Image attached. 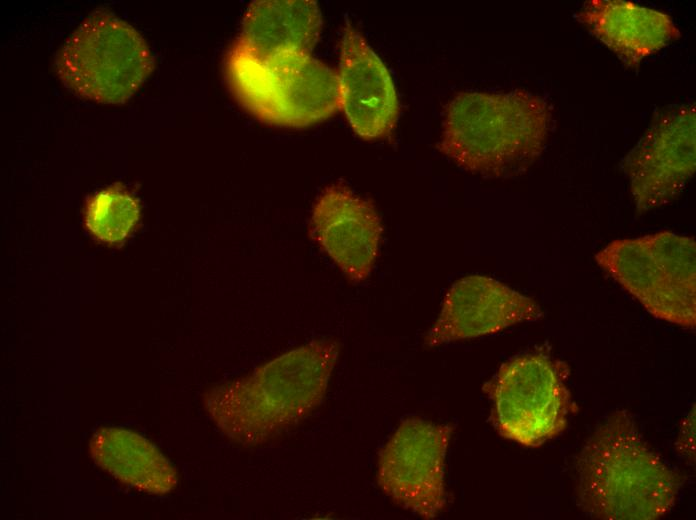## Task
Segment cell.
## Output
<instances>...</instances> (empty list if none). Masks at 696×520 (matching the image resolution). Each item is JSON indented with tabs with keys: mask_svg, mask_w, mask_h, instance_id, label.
I'll return each instance as SVG.
<instances>
[{
	"mask_svg": "<svg viewBox=\"0 0 696 520\" xmlns=\"http://www.w3.org/2000/svg\"><path fill=\"white\" fill-rule=\"evenodd\" d=\"M340 344L320 339L290 350L252 372L212 388L205 406L236 443L255 446L278 436L323 400Z\"/></svg>",
	"mask_w": 696,
	"mask_h": 520,
	"instance_id": "1",
	"label": "cell"
},
{
	"mask_svg": "<svg viewBox=\"0 0 696 520\" xmlns=\"http://www.w3.org/2000/svg\"><path fill=\"white\" fill-rule=\"evenodd\" d=\"M575 468L578 505L595 519H658L673 508L683 483L644 443L625 411L597 427Z\"/></svg>",
	"mask_w": 696,
	"mask_h": 520,
	"instance_id": "2",
	"label": "cell"
},
{
	"mask_svg": "<svg viewBox=\"0 0 696 520\" xmlns=\"http://www.w3.org/2000/svg\"><path fill=\"white\" fill-rule=\"evenodd\" d=\"M550 125L547 101L527 91L461 92L446 107L437 148L466 171L515 176L540 157Z\"/></svg>",
	"mask_w": 696,
	"mask_h": 520,
	"instance_id": "3",
	"label": "cell"
},
{
	"mask_svg": "<svg viewBox=\"0 0 696 520\" xmlns=\"http://www.w3.org/2000/svg\"><path fill=\"white\" fill-rule=\"evenodd\" d=\"M225 75L239 104L269 124L306 127L341 109L338 72L308 52L257 59L229 49Z\"/></svg>",
	"mask_w": 696,
	"mask_h": 520,
	"instance_id": "4",
	"label": "cell"
},
{
	"mask_svg": "<svg viewBox=\"0 0 696 520\" xmlns=\"http://www.w3.org/2000/svg\"><path fill=\"white\" fill-rule=\"evenodd\" d=\"M696 243L670 231L617 239L595 259L652 315L686 328L696 325Z\"/></svg>",
	"mask_w": 696,
	"mask_h": 520,
	"instance_id": "5",
	"label": "cell"
},
{
	"mask_svg": "<svg viewBox=\"0 0 696 520\" xmlns=\"http://www.w3.org/2000/svg\"><path fill=\"white\" fill-rule=\"evenodd\" d=\"M154 67L132 26L104 11L89 15L59 51L55 68L75 94L100 103L127 101Z\"/></svg>",
	"mask_w": 696,
	"mask_h": 520,
	"instance_id": "6",
	"label": "cell"
},
{
	"mask_svg": "<svg viewBox=\"0 0 696 520\" xmlns=\"http://www.w3.org/2000/svg\"><path fill=\"white\" fill-rule=\"evenodd\" d=\"M560 367L546 356L525 355L504 363L484 385L503 437L538 446L564 429L571 402Z\"/></svg>",
	"mask_w": 696,
	"mask_h": 520,
	"instance_id": "7",
	"label": "cell"
},
{
	"mask_svg": "<svg viewBox=\"0 0 696 520\" xmlns=\"http://www.w3.org/2000/svg\"><path fill=\"white\" fill-rule=\"evenodd\" d=\"M452 426L404 420L378 459L377 482L401 507L434 519L445 506L444 468Z\"/></svg>",
	"mask_w": 696,
	"mask_h": 520,
	"instance_id": "8",
	"label": "cell"
},
{
	"mask_svg": "<svg viewBox=\"0 0 696 520\" xmlns=\"http://www.w3.org/2000/svg\"><path fill=\"white\" fill-rule=\"evenodd\" d=\"M623 165L638 212L676 199L695 173V105H680L658 116Z\"/></svg>",
	"mask_w": 696,
	"mask_h": 520,
	"instance_id": "9",
	"label": "cell"
},
{
	"mask_svg": "<svg viewBox=\"0 0 696 520\" xmlns=\"http://www.w3.org/2000/svg\"><path fill=\"white\" fill-rule=\"evenodd\" d=\"M310 236L352 282L369 277L379 255L382 225L373 203L334 183L315 201Z\"/></svg>",
	"mask_w": 696,
	"mask_h": 520,
	"instance_id": "10",
	"label": "cell"
},
{
	"mask_svg": "<svg viewBox=\"0 0 696 520\" xmlns=\"http://www.w3.org/2000/svg\"><path fill=\"white\" fill-rule=\"evenodd\" d=\"M541 315L530 297L505 284L480 275L455 282L444 297L438 319L429 329L424 344L445 343L497 333Z\"/></svg>",
	"mask_w": 696,
	"mask_h": 520,
	"instance_id": "11",
	"label": "cell"
},
{
	"mask_svg": "<svg viewBox=\"0 0 696 520\" xmlns=\"http://www.w3.org/2000/svg\"><path fill=\"white\" fill-rule=\"evenodd\" d=\"M341 109L354 132L365 140L388 136L399 115L391 75L362 34L343 29L338 71Z\"/></svg>",
	"mask_w": 696,
	"mask_h": 520,
	"instance_id": "12",
	"label": "cell"
},
{
	"mask_svg": "<svg viewBox=\"0 0 696 520\" xmlns=\"http://www.w3.org/2000/svg\"><path fill=\"white\" fill-rule=\"evenodd\" d=\"M577 17L627 66L635 67L680 32L661 11L623 0H590Z\"/></svg>",
	"mask_w": 696,
	"mask_h": 520,
	"instance_id": "13",
	"label": "cell"
},
{
	"mask_svg": "<svg viewBox=\"0 0 696 520\" xmlns=\"http://www.w3.org/2000/svg\"><path fill=\"white\" fill-rule=\"evenodd\" d=\"M322 28L313 0H258L248 7L230 50L262 59L288 52L310 53Z\"/></svg>",
	"mask_w": 696,
	"mask_h": 520,
	"instance_id": "14",
	"label": "cell"
},
{
	"mask_svg": "<svg viewBox=\"0 0 696 520\" xmlns=\"http://www.w3.org/2000/svg\"><path fill=\"white\" fill-rule=\"evenodd\" d=\"M95 462L120 482L149 494H165L177 484L174 467L144 437L120 428H102L90 440Z\"/></svg>",
	"mask_w": 696,
	"mask_h": 520,
	"instance_id": "15",
	"label": "cell"
},
{
	"mask_svg": "<svg viewBox=\"0 0 696 520\" xmlns=\"http://www.w3.org/2000/svg\"><path fill=\"white\" fill-rule=\"evenodd\" d=\"M138 201L121 188L111 187L97 193L89 202L86 226L101 241H123L139 219Z\"/></svg>",
	"mask_w": 696,
	"mask_h": 520,
	"instance_id": "16",
	"label": "cell"
}]
</instances>
